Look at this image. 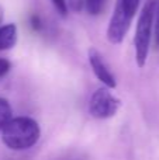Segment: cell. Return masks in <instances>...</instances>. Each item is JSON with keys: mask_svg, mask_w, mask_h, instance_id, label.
<instances>
[{"mask_svg": "<svg viewBox=\"0 0 159 160\" xmlns=\"http://www.w3.org/2000/svg\"><path fill=\"white\" fill-rule=\"evenodd\" d=\"M87 58H89L90 68H92L95 76L103 83L104 87H109V88L117 87V82H115L114 75L111 73V70L109 69L107 63L104 62L103 55H101L96 48H89V51H87Z\"/></svg>", "mask_w": 159, "mask_h": 160, "instance_id": "5", "label": "cell"}, {"mask_svg": "<svg viewBox=\"0 0 159 160\" xmlns=\"http://www.w3.org/2000/svg\"><path fill=\"white\" fill-rule=\"evenodd\" d=\"M111 88L100 87L92 94L89 101V114L93 118L107 119L114 117L121 107V100L111 93Z\"/></svg>", "mask_w": 159, "mask_h": 160, "instance_id": "4", "label": "cell"}, {"mask_svg": "<svg viewBox=\"0 0 159 160\" xmlns=\"http://www.w3.org/2000/svg\"><path fill=\"white\" fill-rule=\"evenodd\" d=\"M156 6H158L156 0H148L144 4L142 10L140 13V17H138L137 28H135V37H134L135 62H137L138 68H141V69L145 66L146 61H148Z\"/></svg>", "mask_w": 159, "mask_h": 160, "instance_id": "2", "label": "cell"}, {"mask_svg": "<svg viewBox=\"0 0 159 160\" xmlns=\"http://www.w3.org/2000/svg\"><path fill=\"white\" fill-rule=\"evenodd\" d=\"M11 118H13V108H11L10 102L6 98L0 97V131L6 127V124Z\"/></svg>", "mask_w": 159, "mask_h": 160, "instance_id": "7", "label": "cell"}, {"mask_svg": "<svg viewBox=\"0 0 159 160\" xmlns=\"http://www.w3.org/2000/svg\"><path fill=\"white\" fill-rule=\"evenodd\" d=\"M141 0H117L114 11L107 27V39L110 44H121L128 32L131 22L137 14Z\"/></svg>", "mask_w": 159, "mask_h": 160, "instance_id": "3", "label": "cell"}, {"mask_svg": "<svg viewBox=\"0 0 159 160\" xmlns=\"http://www.w3.org/2000/svg\"><path fill=\"white\" fill-rule=\"evenodd\" d=\"M41 136V128L30 117L11 118L2 129V141L11 150H27L33 148Z\"/></svg>", "mask_w": 159, "mask_h": 160, "instance_id": "1", "label": "cell"}, {"mask_svg": "<svg viewBox=\"0 0 159 160\" xmlns=\"http://www.w3.org/2000/svg\"><path fill=\"white\" fill-rule=\"evenodd\" d=\"M10 69H11L10 61H7V59H4V58H0V78L7 75V73L10 72Z\"/></svg>", "mask_w": 159, "mask_h": 160, "instance_id": "12", "label": "cell"}, {"mask_svg": "<svg viewBox=\"0 0 159 160\" xmlns=\"http://www.w3.org/2000/svg\"><path fill=\"white\" fill-rule=\"evenodd\" d=\"M17 38H18V31L17 25L10 24L0 25V51H7L16 47Z\"/></svg>", "mask_w": 159, "mask_h": 160, "instance_id": "6", "label": "cell"}, {"mask_svg": "<svg viewBox=\"0 0 159 160\" xmlns=\"http://www.w3.org/2000/svg\"><path fill=\"white\" fill-rule=\"evenodd\" d=\"M2 21H3V8L0 7V25H2Z\"/></svg>", "mask_w": 159, "mask_h": 160, "instance_id": "14", "label": "cell"}, {"mask_svg": "<svg viewBox=\"0 0 159 160\" xmlns=\"http://www.w3.org/2000/svg\"><path fill=\"white\" fill-rule=\"evenodd\" d=\"M83 4L86 6V10L90 16H97L103 10L106 0H83Z\"/></svg>", "mask_w": 159, "mask_h": 160, "instance_id": "8", "label": "cell"}, {"mask_svg": "<svg viewBox=\"0 0 159 160\" xmlns=\"http://www.w3.org/2000/svg\"><path fill=\"white\" fill-rule=\"evenodd\" d=\"M30 25H31V28H33V31H35V32H39V31L42 30V21L38 14H33V16L30 17Z\"/></svg>", "mask_w": 159, "mask_h": 160, "instance_id": "10", "label": "cell"}, {"mask_svg": "<svg viewBox=\"0 0 159 160\" xmlns=\"http://www.w3.org/2000/svg\"><path fill=\"white\" fill-rule=\"evenodd\" d=\"M155 17H156V25H155V44L159 48V7L156 6V13H155Z\"/></svg>", "mask_w": 159, "mask_h": 160, "instance_id": "13", "label": "cell"}, {"mask_svg": "<svg viewBox=\"0 0 159 160\" xmlns=\"http://www.w3.org/2000/svg\"><path fill=\"white\" fill-rule=\"evenodd\" d=\"M68 8L73 13H80L82 7H83V0H66Z\"/></svg>", "mask_w": 159, "mask_h": 160, "instance_id": "11", "label": "cell"}, {"mask_svg": "<svg viewBox=\"0 0 159 160\" xmlns=\"http://www.w3.org/2000/svg\"><path fill=\"white\" fill-rule=\"evenodd\" d=\"M51 3L54 4L55 10L61 14L62 17H66L68 13H69V8H68V3L66 0H51Z\"/></svg>", "mask_w": 159, "mask_h": 160, "instance_id": "9", "label": "cell"}]
</instances>
